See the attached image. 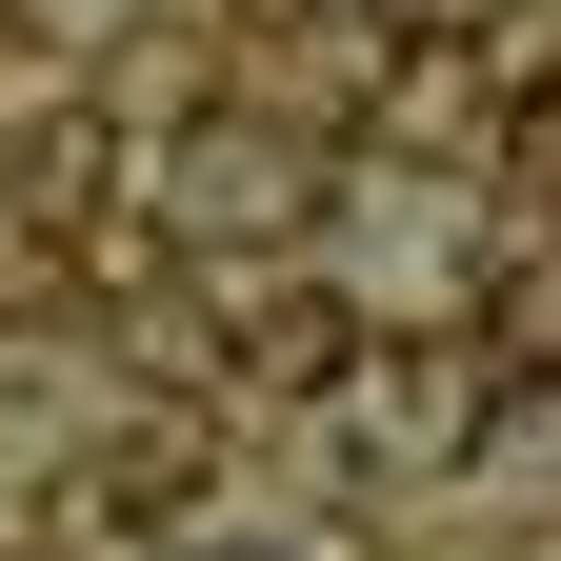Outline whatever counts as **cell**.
Wrapping results in <instances>:
<instances>
[{
	"instance_id": "cell-7",
	"label": "cell",
	"mask_w": 561,
	"mask_h": 561,
	"mask_svg": "<svg viewBox=\"0 0 561 561\" xmlns=\"http://www.w3.org/2000/svg\"><path fill=\"white\" fill-rule=\"evenodd\" d=\"M241 21H280V41H301V21H381V0H241Z\"/></svg>"
},
{
	"instance_id": "cell-2",
	"label": "cell",
	"mask_w": 561,
	"mask_h": 561,
	"mask_svg": "<svg viewBox=\"0 0 561 561\" xmlns=\"http://www.w3.org/2000/svg\"><path fill=\"white\" fill-rule=\"evenodd\" d=\"M341 381H362V301L321 261H261L221 301V401H341Z\"/></svg>"
},
{
	"instance_id": "cell-6",
	"label": "cell",
	"mask_w": 561,
	"mask_h": 561,
	"mask_svg": "<svg viewBox=\"0 0 561 561\" xmlns=\"http://www.w3.org/2000/svg\"><path fill=\"white\" fill-rule=\"evenodd\" d=\"M502 161H522V201L561 221V81H522V121H502Z\"/></svg>"
},
{
	"instance_id": "cell-4",
	"label": "cell",
	"mask_w": 561,
	"mask_h": 561,
	"mask_svg": "<svg viewBox=\"0 0 561 561\" xmlns=\"http://www.w3.org/2000/svg\"><path fill=\"white\" fill-rule=\"evenodd\" d=\"M461 421H481V362H401V381H341V442H362V481H461Z\"/></svg>"
},
{
	"instance_id": "cell-1",
	"label": "cell",
	"mask_w": 561,
	"mask_h": 561,
	"mask_svg": "<svg viewBox=\"0 0 561 561\" xmlns=\"http://www.w3.org/2000/svg\"><path fill=\"white\" fill-rule=\"evenodd\" d=\"M301 221H321V140L301 121H261V101H201L181 140H161V241L181 261H301Z\"/></svg>"
},
{
	"instance_id": "cell-8",
	"label": "cell",
	"mask_w": 561,
	"mask_h": 561,
	"mask_svg": "<svg viewBox=\"0 0 561 561\" xmlns=\"http://www.w3.org/2000/svg\"><path fill=\"white\" fill-rule=\"evenodd\" d=\"M181 561H261V541H181Z\"/></svg>"
},
{
	"instance_id": "cell-3",
	"label": "cell",
	"mask_w": 561,
	"mask_h": 561,
	"mask_svg": "<svg viewBox=\"0 0 561 561\" xmlns=\"http://www.w3.org/2000/svg\"><path fill=\"white\" fill-rule=\"evenodd\" d=\"M101 181H121V121L101 101H60V121L0 140V221H21V241H101Z\"/></svg>"
},
{
	"instance_id": "cell-5",
	"label": "cell",
	"mask_w": 561,
	"mask_h": 561,
	"mask_svg": "<svg viewBox=\"0 0 561 561\" xmlns=\"http://www.w3.org/2000/svg\"><path fill=\"white\" fill-rule=\"evenodd\" d=\"M461 502L561 522V381H481V421H461Z\"/></svg>"
}]
</instances>
